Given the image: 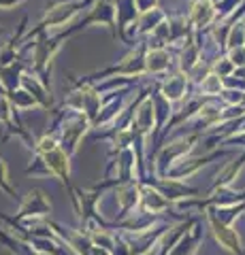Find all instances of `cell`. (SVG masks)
I'll return each mask as SVG.
<instances>
[{"label":"cell","instance_id":"cell-1","mask_svg":"<svg viewBox=\"0 0 245 255\" xmlns=\"http://www.w3.org/2000/svg\"><path fill=\"white\" fill-rule=\"evenodd\" d=\"M51 211V204L47 202V198L41 189H34V191H30L28 198L21 202V209H19V215H17V219L21 217H26V215H47Z\"/></svg>","mask_w":245,"mask_h":255},{"label":"cell","instance_id":"cell-2","mask_svg":"<svg viewBox=\"0 0 245 255\" xmlns=\"http://www.w3.org/2000/svg\"><path fill=\"white\" fill-rule=\"evenodd\" d=\"M209 221H211V228H213V234H216L218 243L222 245L224 249L233 251V253L239 251V238H237V234L233 232V230L226 228L222 221H218L216 217H213V215H209Z\"/></svg>","mask_w":245,"mask_h":255},{"label":"cell","instance_id":"cell-3","mask_svg":"<svg viewBox=\"0 0 245 255\" xmlns=\"http://www.w3.org/2000/svg\"><path fill=\"white\" fill-rule=\"evenodd\" d=\"M45 159H47V168L53 177H60L62 181H68V155L64 151L60 149H53L49 153H45Z\"/></svg>","mask_w":245,"mask_h":255},{"label":"cell","instance_id":"cell-4","mask_svg":"<svg viewBox=\"0 0 245 255\" xmlns=\"http://www.w3.org/2000/svg\"><path fill=\"white\" fill-rule=\"evenodd\" d=\"M211 15H213V9H211V4L207 2V0L196 2V6H194V19L196 21H199V23H207L211 19Z\"/></svg>","mask_w":245,"mask_h":255},{"label":"cell","instance_id":"cell-5","mask_svg":"<svg viewBox=\"0 0 245 255\" xmlns=\"http://www.w3.org/2000/svg\"><path fill=\"white\" fill-rule=\"evenodd\" d=\"M0 189H4L9 196H15L13 187L9 185V174H6V166H4L2 159H0Z\"/></svg>","mask_w":245,"mask_h":255},{"label":"cell","instance_id":"cell-6","mask_svg":"<svg viewBox=\"0 0 245 255\" xmlns=\"http://www.w3.org/2000/svg\"><path fill=\"white\" fill-rule=\"evenodd\" d=\"M220 85H222V83H220V79H218V77H211V79H207V81L203 83V87H205L207 92H218V90H220Z\"/></svg>","mask_w":245,"mask_h":255},{"label":"cell","instance_id":"cell-7","mask_svg":"<svg viewBox=\"0 0 245 255\" xmlns=\"http://www.w3.org/2000/svg\"><path fill=\"white\" fill-rule=\"evenodd\" d=\"M0 243H2V245H6V247H9L11 251H15V249H13V241H11V238H9V236H6V234L2 232V230H0Z\"/></svg>","mask_w":245,"mask_h":255},{"label":"cell","instance_id":"cell-8","mask_svg":"<svg viewBox=\"0 0 245 255\" xmlns=\"http://www.w3.org/2000/svg\"><path fill=\"white\" fill-rule=\"evenodd\" d=\"M36 255H53V253H36Z\"/></svg>","mask_w":245,"mask_h":255},{"label":"cell","instance_id":"cell-9","mask_svg":"<svg viewBox=\"0 0 245 255\" xmlns=\"http://www.w3.org/2000/svg\"><path fill=\"white\" fill-rule=\"evenodd\" d=\"M188 255H194V253H188Z\"/></svg>","mask_w":245,"mask_h":255}]
</instances>
